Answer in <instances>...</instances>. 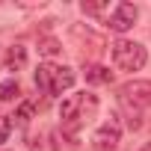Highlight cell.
Listing matches in <instances>:
<instances>
[{
	"mask_svg": "<svg viewBox=\"0 0 151 151\" xmlns=\"http://www.w3.org/2000/svg\"><path fill=\"white\" fill-rule=\"evenodd\" d=\"M98 113V95L92 92H77V95H68L59 104V119H62V133L68 136H77Z\"/></svg>",
	"mask_w": 151,
	"mask_h": 151,
	"instance_id": "6da1fadb",
	"label": "cell"
},
{
	"mask_svg": "<svg viewBox=\"0 0 151 151\" xmlns=\"http://www.w3.org/2000/svg\"><path fill=\"white\" fill-rule=\"evenodd\" d=\"M119 104H122V110H124L127 127L139 130V127H142V110L151 107V83H148V80L124 83V86L119 89Z\"/></svg>",
	"mask_w": 151,
	"mask_h": 151,
	"instance_id": "7a4b0ae2",
	"label": "cell"
},
{
	"mask_svg": "<svg viewBox=\"0 0 151 151\" xmlns=\"http://www.w3.org/2000/svg\"><path fill=\"white\" fill-rule=\"evenodd\" d=\"M74 71L71 68H65V65H53V62H42L39 68H36V86H39V92H45V95H62L65 89H71L74 86Z\"/></svg>",
	"mask_w": 151,
	"mask_h": 151,
	"instance_id": "3957f363",
	"label": "cell"
},
{
	"mask_svg": "<svg viewBox=\"0 0 151 151\" xmlns=\"http://www.w3.org/2000/svg\"><path fill=\"white\" fill-rule=\"evenodd\" d=\"M113 62H116L122 71H139V68L148 62V50H145L139 42L119 39V42L113 45Z\"/></svg>",
	"mask_w": 151,
	"mask_h": 151,
	"instance_id": "277c9868",
	"label": "cell"
},
{
	"mask_svg": "<svg viewBox=\"0 0 151 151\" xmlns=\"http://www.w3.org/2000/svg\"><path fill=\"white\" fill-rule=\"evenodd\" d=\"M122 142V124H119V116H110V122H104L95 136H92V145L95 151H116Z\"/></svg>",
	"mask_w": 151,
	"mask_h": 151,
	"instance_id": "5b68a950",
	"label": "cell"
},
{
	"mask_svg": "<svg viewBox=\"0 0 151 151\" xmlns=\"http://www.w3.org/2000/svg\"><path fill=\"white\" fill-rule=\"evenodd\" d=\"M136 18H139V9H136L133 3H119V6L113 9L107 27L116 30V33H124V30H130V27L136 24Z\"/></svg>",
	"mask_w": 151,
	"mask_h": 151,
	"instance_id": "8992f818",
	"label": "cell"
},
{
	"mask_svg": "<svg viewBox=\"0 0 151 151\" xmlns=\"http://www.w3.org/2000/svg\"><path fill=\"white\" fill-rule=\"evenodd\" d=\"M24 65H27V47L24 45H12L6 50V68L9 71H21Z\"/></svg>",
	"mask_w": 151,
	"mask_h": 151,
	"instance_id": "52a82bcc",
	"label": "cell"
},
{
	"mask_svg": "<svg viewBox=\"0 0 151 151\" xmlns=\"http://www.w3.org/2000/svg\"><path fill=\"white\" fill-rule=\"evenodd\" d=\"M86 80L89 83H110L113 80V71L104 68V65H89L86 68Z\"/></svg>",
	"mask_w": 151,
	"mask_h": 151,
	"instance_id": "ba28073f",
	"label": "cell"
},
{
	"mask_svg": "<svg viewBox=\"0 0 151 151\" xmlns=\"http://www.w3.org/2000/svg\"><path fill=\"white\" fill-rule=\"evenodd\" d=\"M21 95V86L15 83V80H9V83H0V101H15Z\"/></svg>",
	"mask_w": 151,
	"mask_h": 151,
	"instance_id": "9c48e42d",
	"label": "cell"
},
{
	"mask_svg": "<svg viewBox=\"0 0 151 151\" xmlns=\"http://www.w3.org/2000/svg\"><path fill=\"white\" fill-rule=\"evenodd\" d=\"M39 50H42L45 56H56V53H59V42H53V39H42V42H39Z\"/></svg>",
	"mask_w": 151,
	"mask_h": 151,
	"instance_id": "30bf717a",
	"label": "cell"
},
{
	"mask_svg": "<svg viewBox=\"0 0 151 151\" xmlns=\"http://www.w3.org/2000/svg\"><path fill=\"white\" fill-rule=\"evenodd\" d=\"M86 15H101L104 9H107V3H86V0H83V6H80Z\"/></svg>",
	"mask_w": 151,
	"mask_h": 151,
	"instance_id": "8fae6325",
	"label": "cell"
},
{
	"mask_svg": "<svg viewBox=\"0 0 151 151\" xmlns=\"http://www.w3.org/2000/svg\"><path fill=\"white\" fill-rule=\"evenodd\" d=\"M9 130H12V122H9L6 116H0V142L9 139Z\"/></svg>",
	"mask_w": 151,
	"mask_h": 151,
	"instance_id": "7c38bea8",
	"label": "cell"
},
{
	"mask_svg": "<svg viewBox=\"0 0 151 151\" xmlns=\"http://www.w3.org/2000/svg\"><path fill=\"white\" fill-rule=\"evenodd\" d=\"M30 113H33V104H21V110H18V122H27Z\"/></svg>",
	"mask_w": 151,
	"mask_h": 151,
	"instance_id": "4fadbf2b",
	"label": "cell"
},
{
	"mask_svg": "<svg viewBox=\"0 0 151 151\" xmlns=\"http://www.w3.org/2000/svg\"><path fill=\"white\" fill-rule=\"evenodd\" d=\"M142 151H151V142H148V145H142Z\"/></svg>",
	"mask_w": 151,
	"mask_h": 151,
	"instance_id": "5bb4252c",
	"label": "cell"
}]
</instances>
